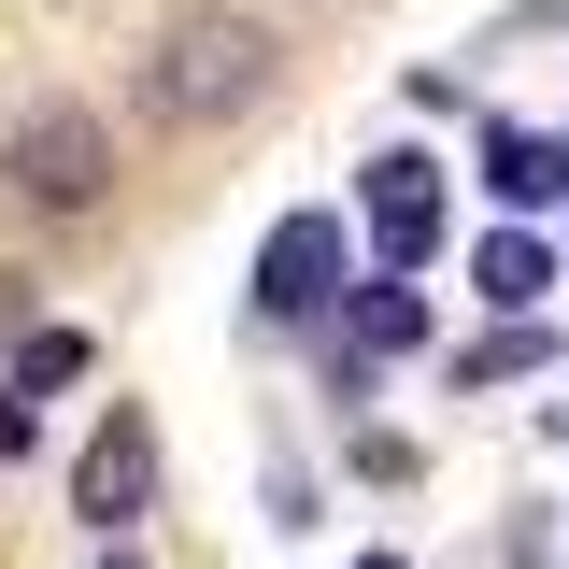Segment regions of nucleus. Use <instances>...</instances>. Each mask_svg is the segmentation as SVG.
Masks as SVG:
<instances>
[{
  "instance_id": "obj_1",
  "label": "nucleus",
  "mask_w": 569,
  "mask_h": 569,
  "mask_svg": "<svg viewBox=\"0 0 569 569\" xmlns=\"http://www.w3.org/2000/svg\"><path fill=\"white\" fill-rule=\"evenodd\" d=\"M142 100H157L171 129L257 114V100H271V29H257V14H228V0H186V14L157 29V58H142Z\"/></svg>"
},
{
  "instance_id": "obj_2",
  "label": "nucleus",
  "mask_w": 569,
  "mask_h": 569,
  "mask_svg": "<svg viewBox=\"0 0 569 569\" xmlns=\"http://www.w3.org/2000/svg\"><path fill=\"white\" fill-rule=\"evenodd\" d=\"M0 171H14V200H29V213H86L100 186H114V129H100L86 100H29L14 142H0Z\"/></svg>"
},
{
  "instance_id": "obj_3",
  "label": "nucleus",
  "mask_w": 569,
  "mask_h": 569,
  "mask_svg": "<svg viewBox=\"0 0 569 569\" xmlns=\"http://www.w3.org/2000/svg\"><path fill=\"white\" fill-rule=\"evenodd\" d=\"M71 512H86L100 541L157 512V427H142V413H100V427H86V456H71Z\"/></svg>"
},
{
  "instance_id": "obj_4",
  "label": "nucleus",
  "mask_w": 569,
  "mask_h": 569,
  "mask_svg": "<svg viewBox=\"0 0 569 569\" xmlns=\"http://www.w3.org/2000/svg\"><path fill=\"white\" fill-rule=\"evenodd\" d=\"M342 299V213H284L271 242H257V313H328Z\"/></svg>"
},
{
  "instance_id": "obj_5",
  "label": "nucleus",
  "mask_w": 569,
  "mask_h": 569,
  "mask_svg": "<svg viewBox=\"0 0 569 569\" xmlns=\"http://www.w3.org/2000/svg\"><path fill=\"white\" fill-rule=\"evenodd\" d=\"M356 213H370V242L413 271L427 242H441V157H413V142H399V157H370V171H356Z\"/></svg>"
},
{
  "instance_id": "obj_6",
  "label": "nucleus",
  "mask_w": 569,
  "mask_h": 569,
  "mask_svg": "<svg viewBox=\"0 0 569 569\" xmlns=\"http://www.w3.org/2000/svg\"><path fill=\"white\" fill-rule=\"evenodd\" d=\"M485 186H498L512 213H527V200H556V186H569V142H527V129H498V142H485Z\"/></svg>"
},
{
  "instance_id": "obj_7",
  "label": "nucleus",
  "mask_w": 569,
  "mask_h": 569,
  "mask_svg": "<svg viewBox=\"0 0 569 569\" xmlns=\"http://www.w3.org/2000/svg\"><path fill=\"white\" fill-rule=\"evenodd\" d=\"M470 284H485L498 313H527V299H541V284H556V257H541V242H527V228H498L485 257H470Z\"/></svg>"
},
{
  "instance_id": "obj_8",
  "label": "nucleus",
  "mask_w": 569,
  "mask_h": 569,
  "mask_svg": "<svg viewBox=\"0 0 569 569\" xmlns=\"http://www.w3.org/2000/svg\"><path fill=\"white\" fill-rule=\"evenodd\" d=\"M58 385H86V328H29L14 342V399H58Z\"/></svg>"
},
{
  "instance_id": "obj_9",
  "label": "nucleus",
  "mask_w": 569,
  "mask_h": 569,
  "mask_svg": "<svg viewBox=\"0 0 569 569\" xmlns=\"http://www.w3.org/2000/svg\"><path fill=\"white\" fill-rule=\"evenodd\" d=\"M399 342H427V313L399 284H370V299H356V356H399Z\"/></svg>"
},
{
  "instance_id": "obj_10",
  "label": "nucleus",
  "mask_w": 569,
  "mask_h": 569,
  "mask_svg": "<svg viewBox=\"0 0 569 569\" xmlns=\"http://www.w3.org/2000/svg\"><path fill=\"white\" fill-rule=\"evenodd\" d=\"M0 456H29V399L14 385H0Z\"/></svg>"
},
{
  "instance_id": "obj_11",
  "label": "nucleus",
  "mask_w": 569,
  "mask_h": 569,
  "mask_svg": "<svg viewBox=\"0 0 569 569\" xmlns=\"http://www.w3.org/2000/svg\"><path fill=\"white\" fill-rule=\"evenodd\" d=\"M356 569H399V556H356Z\"/></svg>"
},
{
  "instance_id": "obj_12",
  "label": "nucleus",
  "mask_w": 569,
  "mask_h": 569,
  "mask_svg": "<svg viewBox=\"0 0 569 569\" xmlns=\"http://www.w3.org/2000/svg\"><path fill=\"white\" fill-rule=\"evenodd\" d=\"M100 569H142V556H100Z\"/></svg>"
}]
</instances>
